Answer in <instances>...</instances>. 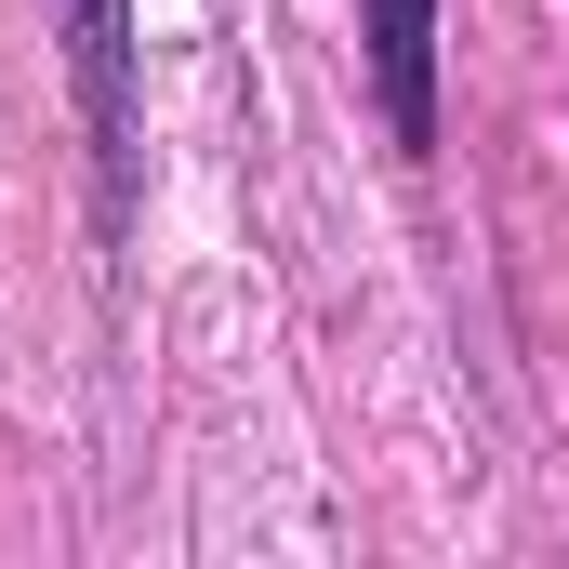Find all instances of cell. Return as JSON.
Listing matches in <instances>:
<instances>
[{
    "instance_id": "6da1fadb",
    "label": "cell",
    "mask_w": 569,
    "mask_h": 569,
    "mask_svg": "<svg viewBox=\"0 0 569 569\" xmlns=\"http://www.w3.org/2000/svg\"><path fill=\"white\" fill-rule=\"evenodd\" d=\"M40 27L67 40V93L93 133V199L107 226L133 212V0H40Z\"/></svg>"
},
{
    "instance_id": "7a4b0ae2",
    "label": "cell",
    "mask_w": 569,
    "mask_h": 569,
    "mask_svg": "<svg viewBox=\"0 0 569 569\" xmlns=\"http://www.w3.org/2000/svg\"><path fill=\"white\" fill-rule=\"evenodd\" d=\"M371 93H385V133L425 159L437 146V0H371Z\"/></svg>"
}]
</instances>
